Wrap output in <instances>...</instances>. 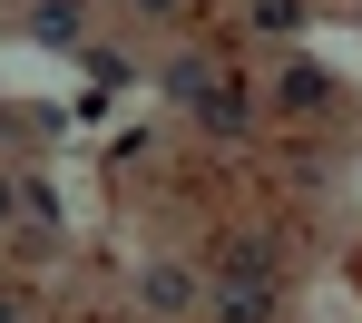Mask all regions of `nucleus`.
Returning <instances> with one entry per match:
<instances>
[{"label": "nucleus", "instance_id": "1", "mask_svg": "<svg viewBox=\"0 0 362 323\" xmlns=\"http://www.w3.org/2000/svg\"><path fill=\"white\" fill-rule=\"evenodd\" d=\"M226 304H235V314H274V264L235 255V264H226Z\"/></svg>", "mask_w": 362, "mask_h": 323}, {"label": "nucleus", "instance_id": "2", "mask_svg": "<svg viewBox=\"0 0 362 323\" xmlns=\"http://www.w3.org/2000/svg\"><path fill=\"white\" fill-rule=\"evenodd\" d=\"M137 294H147L157 314H186V304H196V274H186V264H147V284H137Z\"/></svg>", "mask_w": 362, "mask_h": 323}, {"label": "nucleus", "instance_id": "3", "mask_svg": "<svg viewBox=\"0 0 362 323\" xmlns=\"http://www.w3.org/2000/svg\"><path fill=\"white\" fill-rule=\"evenodd\" d=\"M255 20H264V30L284 40V30H294V20H303V0H255Z\"/></svg>", "mask_w": 362, "mask_h": 323}, {"label": "nucleus", "instance_id": "4", "mask_svg": "<svg viewBox=\"0 0 362 323\" xmlns=\"http://www.w3.org/2000/svg\"><path fill=\"white\" fill-rule=\"evenodd\" d=\"M147 10H157V0H147Z\"/></svg>", "mask_w": 362, "mask_h": 323}]
</instances>
